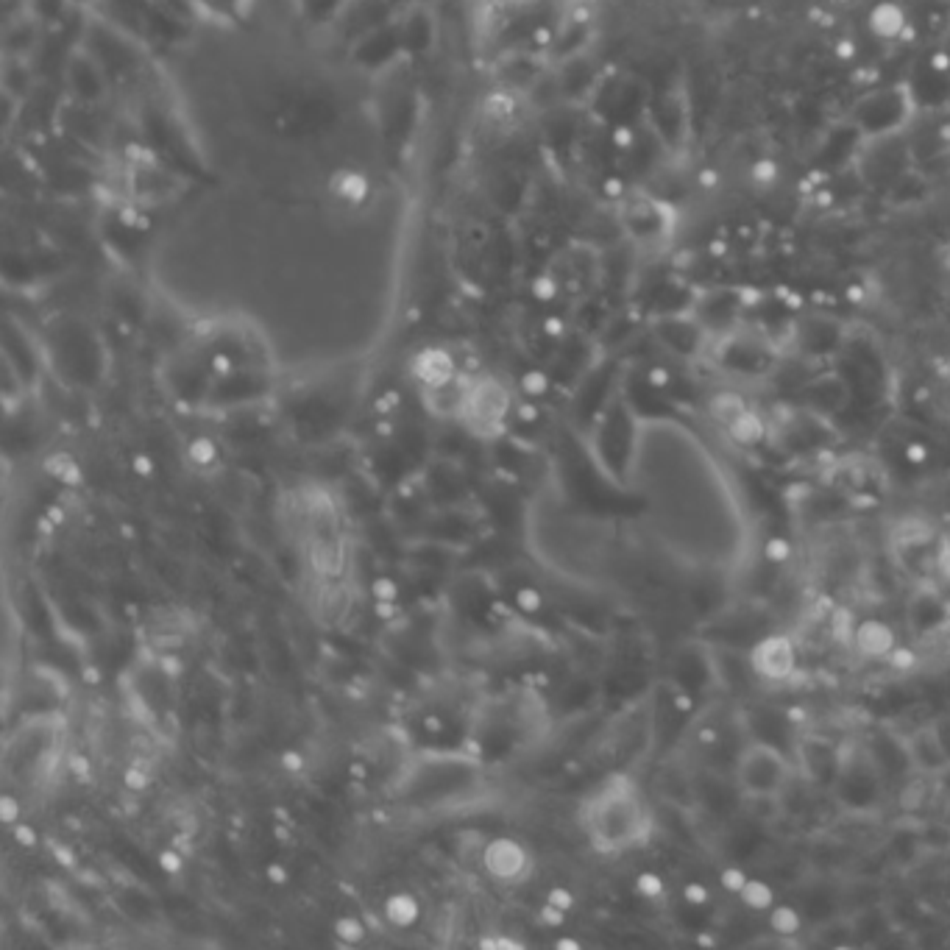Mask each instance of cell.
I'll return each instance as SVG.
<instances>
[{
  "label": "cell",
  "mask_w": 950,
  "mask_h": 950,
  "mask_svg": "<svg viewBox=\"0 0 950 950\" xmlns=\"http://www.w3.org/2000/svg\"><path fill=\"white\" fill-rule=\"evenodd\" d=\"M739 898L750 911H769L775 906V892H772V886L764 884V881H758V878H750L744 889L739 892Z\"/></svg>",
  "instance_id": "cell-18"
},
{
  "label": "cell",
  "mask_w": 950,
  "mask_h": 950,
  "mask_svg": "<svg viewBox=\"0 0 950 950\" xmlns=\"http://www.w3.org/2000/svg\"><path fill=\"white\" fill-rule=\"evenodd\" d=\"M588 845L602 856H619L644 847L655 833V817L641 786L627 772H613L588 792L577 811Z\"/></svg>",
  "instance_id": "cell-1"
},
{
  "label": "cell",
  "mask_w": 950,
  "mask_h": 950,
  "mask_svg": "<svg viewBox=\"0 0 950 950\" xmlns=\"http://www.w3.org/2000/svg\"><path fill=\"white\" fill-rule=\"evenodd\" d=\"M730 438L736 443H742V446H755V443L764 441V435H767V424H764V418L758 416L755 410H744L739 416L730 421L728 427H725Z\"/></svg>",
  "instance_id": "cell-14"
},
{
  "label": "cell",
  "mask_w": 950,
  "mask_h": 950,
  "mask_svg": "<svg viewBox=\"0 0 950 950\" xmlns=\"http://www.w3.org/2000/svg\"><path fill=\"white\" fill-rule=\"evenodd\" d=\"M906 460H909L911 466H923L925 460H928V446L920 441H911L906 446Z\"/></svg>",
  "instance_id": "cell-25"
},
{
  "label": "cell",
  "mask_w": 950,
  "mask_h": 950,
  "mask_svg": "<svg viewBox=\"0 0 950 950\" xmlns=\"http://www.w3.org/2000/svg\"><path fill=\"white\" fill-rule=\"evenodd\" d=\"M769 914V928L778 934V937H794L800 928H803V917H800V911L794 909V906H772L767 911Z\"/></svg>",
  "instance_id": "cell-17"
},
{
  "label": "cell",
  "mask_w": 950,
  "mask_h": 950,
  "mask_svg": "<svg viewBox=\"0 0 950 950\" xmlns=\"http://www.w3.org/2000/svg\"><path fill=\"white\" fill-rule=\"evenodd\" d=\"M622 223L625 229L633 235V240H655V237L664 232V218H661V207L650 201V198H633L627 201L622 209Z\"/></svg>",
  "instance_id": "cell-12"
},
{
  "label": "cell",
  "mask_w": 950,
  "mask_h": 950,
  "mask_svg": "<svg viewBox=\"0 0 950 950\" xmlns=\"http://www.w3.org/2000/svg\"><path fill=\"white\" fill-rule=\"evenodd\" d=\"M909 755L928 772H934L948 761V750L939 742L934 730H917L909 739Z\"/></svg>",
  "instance_id": "cell-13"
},
{
  "label": "cell",
  "mask_w": 950,
  "mask_h": 950,
  "mask_svg": "<svg viewBox=\"0 0 950 950\" xmlns=\"http://www.w3.org/2000/svg\"><path fill=\"white\" fill-rule=\"evenodd\" d=\"M895 535H898V541L903 544V547H923L925 541L934 535V530H931V524H928L925 519H914V516H909V519L898 521Z\"/></svg>",
  "instance_id": "cell-19"
},
{
  "label": "cell",
  "mask_w": 950,
  "mask_h": 950,
  "mask_svg": "<svg viewBox=\"0 0 950 950\" xmlns=\"http://www.w3.org/2000/svg\"><path fill=\"white\" fill-rule=\"evenodd\" d=\"M636 889L638 895H644V898H661V892H664V878L658 875V872H641L636 878Z\"/></svg>",
  "instance_id": "cell-20"
},
{
  "label": "cell",
  "mask_w": 950,
  "mask_h": 950,
  "mask_svg": "<svg viewBox=\"0 0 950 950\" xmlns=\"http://www.w3.org/2000/svg\"><path fill=\"white\" fill-rule=\"evenodd\" d=\"M792 544L781 538V535H775V538H769L767 544H764V555H767L769 563H786V560H792Z\"/></svg>",
  "instance_id": "cell-21"
},
{
  "label": "cell",
  "mask_w": 950,
  "mask_h": 950,
  "mask_svg": "<svg viewBox=\"0 0 950 950\" xmlns=\"http://www.w3.org/2000/svg\"><path fill=\"white\" fill-rule=\"evenodd\" d=\"M544 76H547L544 59L535 56L533 51H527L524 45L508 48L494 62V79L499 84V90L505 92H516V95L535 92V87L544 81Z\"/></svg>",
  "instance_id": "cell-7"
},
{
  "label": "cell",
  "mask_w": 950,
  "mask_h": 950,
  "mask_svg": "<svg viewBox=\"0 0 950 950\" xmlns=\"http://www.w3.org/2000/svg\"><path fill=\"white\" fill-rule=\"evenodd\" d=\"M747 881H750V875H747L742 867H725V870L719 872V884L725 886L728 892H733V895H739Z\"/></svg>",
  "instance_id": "cell-22"
},
{
  "label": "cell",
  "mask_w": 950,
  "mask_h": 950,
  "mask_svg": "<svg viewBox=\"0 0 950 950\" xmlns=\"http://www.w3.org/2000/svg\"><path fill=\"white\" fill-rule=\"evenodd\" d=\"M886 661H889L892 669H898V672H909V669L917 666V652L909 650V647H895V650L889 652Z\"/></svg>",
  "instance_id": "cell-23"
},
{
  "label": "cell",
  "mask_w": 950,
  "mask_h": 950,
  "mask_svg": "<svg viewBox=\"0 0 950 950\" xmlns=\"http://www.w3.org/2000/svg\"><path fill=\"white\" fill-rule=\"evenodd\" d=\"M792 778L789 758L769 742H747L736 761V783L750 800H772Z\"/></svg>",
  "instance_id": "cell-4"
},
{
  "label": "cell",
  "mask_w": 950,
  "mask_h": 950,
  "mask_svg": "<svg viewBox=\"0 0 950 950\" xmlns=\"http://www.w3.org/2000/svg\"><path fill=\"white\" fill-rule=\"evenodd\" d=\"M354 62L365 70H385L396 59H402V34H399V17L388 26L377 28L371 34H365L360 40H354Z\"/></svg>",
  "instance_id": "cell-9"
},
{
  "label": "cell",
  "mask_w": 950,
  "mask_h": 950,
  "mask_svg": "<svg viewBox=\"0 0 950 950\" xmlns=\"http://www.w3.org/2000/svg\"><path fill=\"white\" fill-rule=\"evenodd\" d=\"M797 666V650L794 641L783 633L758 638L750 650V669L767 683H783L794 675Z\"/></svg>",
  "instance_id": "cell-8"
},
{
  "label": "cell",
  "mask_w": 950,
  "mask_h": 950,
  "mask_svg": "<svg viewBox=\"0 0 950 950\" xmlns=\"http://www.w3.org/2000/svg\"><path fill=\"white\" fill-rule=\"evenodd\" d=\"M510 410L508 388L494 377H471L460 416L474 432H496Z\"/></svg>",
  "instance_id": "cell-5"
},
{
  "label": "cell",
  "mask_w": 950,
  "mask_h": 950,
  "mask_svg": "<svg viewBox=\"0 0 950 950\" xmlns=\"http://www.w3.org/2000/svg\"><path fill=\"white\" fill-rule=\"evenodd\" d=\"M404 56H424L435 45V20L427 9H410L399 17Z\"/></svg>",
  "instance_id": "cell-10"
},
{
  "label": "cell",
  "mask_w": 950,
  "mask_h": 950,
  "mask_svg": "<svg viewBox=\"0 0 950 950\" xmlns=\"http://www.w3.org/2000/svg\"><path fill=\"white\" fill-rule=\"evenodd\" d=\"M482 786L480 769L469 758L457 755H430L421 758L399 778V797L432 811L452 808L466 797H477Z\"/></svg>",
  "instance_id": "cell-2"
},
{
  "label": "cell",
  "mask_w": 950,
  "mask_h": 950,
  "mask_svg": "<svg viewBox=\"0 0 950 950\" xmlns=\"http://www.w3.org/2000/svg\"><path fill=\"white\" fill-rule=\"evenodd\" d=\"M853 647L861 658H870V661H881L889 658V652L898 647L895 641V630L881 622V619H864L861 625L853 630Z\"/></svg>",
  "instance_id": "cell-11"
},
{
  "label": "cell",
  "mask_w": 950,
  "mask_h": 950,
  "mask_svg": "<svg viewBox=\"0 0 950 950\" xmlns=\"http://www.w3.org/2000/svg\"><path fill=\"white\" fill-rule=\"evenodd\" d=\"M184 173L157 151H134L123 170L126 198L134 207H165L182 196Z\"/></svg>",
  "instance_id": "cell-3"
},
{
  "label": "cell",
  "mask_w": 950,
  "mask_h": 950,
  "mask_svg": "<svg viewBox=\"0 0 950 950\" xmlns=\"http://www.w3.org/2000/svg\"><path fill=\"white\" fill-rule=\"evenodd\" d=\"M70 3H73L76 9H84V12H87V9H92V6L101 3V0H70Z\"/></svg>",
  "instance_id": "cell-28"
},
{
  "label": "cell",
  "mask_w": 950,
  "mask_h": 950,
  "mask_svg": "<svg viewBox=\"0 0 950 950\" xmlns=\"http://www.w3.org/2000/svg\"><path fill=\"white\" fill-rule=\"evenodd\" d=\"M747 410V402H744L739 393H716L714 399L708 402V413L714 418L716 424H722V427H728L733 418L739 416Z\"/></svg>",
  "instance_id": "cell-16"
},
{
  "label": "cell",
  "mask_w": 950,
  "mask_h": 950,
  "mask_svg": "<svg viewBox=\"0 0 950 950\" xmlns=\"http://www.w3.org/2000/svg\"><path fill=\"white\" fill-rule=\"evenodd\" d=\"M521 864H527V856H521V850L513 842H496L488 850V870H494L496 875H516L521 870Z\"/></svg>",
  "instance_id": "cell-15"
},
{
  "label": "cell",
  "mask_w": 950,
  "mask_h": 950,
  "mask_svg": "<svg viewBox=\"0 0 950 950\" xmlns=\"http://www.w3.org/2000/svg\"><path fill=\"white\" fill-rule=\"evenodd\" d=\"M937 569L950 583V541H942V547L937 549Z\"/></svg>",
  "instance_id": "cell-26"
},
{
  "label": "cell",
  "mask_w": 950,
  "mask_h": 950,
  "mask_svg": "<svg viewBox=\"0 0 950 950\" xmlns=\"http://www.w3.org/2000/svg\"><path fill=\"white\" fill-rule=\"evenodd\" d=\"M683 898H686L689 906H705L708 903V889L700 881H689L686 889H683Z\"/></svg>",
  "instance_id": "cell-24"
},
{
  "label": "cell",
  "mask_w": 950,
  "mask_h": 950,
  "mask_svg": "<svg viewBox=\"0 0 950 950\" xmlns=\"http://www.w3.org/2000/svg\"><path fill=\"white\" fill-rule=\"evenodd\" d=\"M650 382H652V388H666V385H669V374H666L664 368H652Z\"/></svg>",
  "instance_id": "cell-27"
},
{
  "label": "cell",
  "mask_w": 950,
  "mask_h": 950,
  "mask_svg": "<svg viewBox=\"0 0 950 950\" xmlns=\"http://www.w3.org/2000/svg\"><path fill=\"white\" fill-rule=\"evenodd\" d=\"M62 81H65V92H67V101H76V104L84 106H98L106 98V90H109V76L104 73V67L95 62V56H92L87 48H81L76 45L70 56H67V65L65 73H62Z\"/></svg>",
  "instance_id": "cell-6"
}]
</instances>
